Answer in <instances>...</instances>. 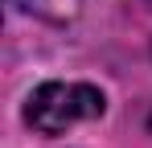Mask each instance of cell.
Masks as SVG:
<instances>
[{"label":"cell","mask_w":152,"mask_h":148,"mask_svg":"<svg viewBox=\"0 0 152 148\" xmlns=\"http://www.w3.org/2000/svg\"><path fill=\"white\" fill-rule=\"evenodd\" d=\"M107 99L91 82H41L25 103V123L41 136H62L82 119H99Z\"/></svg>","instance_id":"obj_1"},{"label":"cell","mask_w":152,"mask_h":148,"mask_svg":"<svg viewBox=\"0 0 152 148\" xmlns=\"http://www.w3.org/2000/svg\"><path fill=\"white\" fill-rule=\"evenodd\" d=\"M17 4L37 12V17H45V21H70L78 12V0H17Z\"/></svg>","instance_id":"obj_2"}]
</instances>
